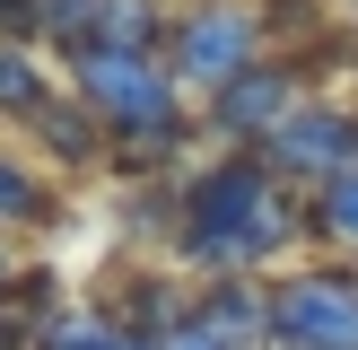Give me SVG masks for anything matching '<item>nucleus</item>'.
Segmentation results:
<instances>
[{
    "label": "nucleus",
    "mask_w": 358,
    "mask_h": 350,
    "mask_svg": "<svg viewBox=\"0 0 358 350\" xmlns=\"http://www.w3.org/2000/svg\"><path fill=\"white\" fill-rule=\"evenodd\" d=\"M44 97V70H35L27 44H0V114H27V105Z\"/></svg>",
    "instance_id": "obj_10"
},
{
    "label": "nucleus",
    "mask_w": 358,
    "mask_h": 350,
    "mask_svg": "<svg viewBox=\"0 0 358 350\" xmlns=\"http://www.w3.org/2000/svg\"><path fill=\"white\" fill-rule=\"evenodd\" d=\"M315 192H324V202H315V227H324V237H341V245H358V158H350L341 175H324Z\"/></svg>",
    "instance_id": "obj_9"
},
{
    "label": "nucleus",
    "mask_w": 358,
    "mask_h": 350,
    "mask_svg": "<svg viewBox=\"0 0 358 350\" xmlns=\"http://www.w3.org/2000/svg\"><path fill=\"white\" fill-rule=\"evenodd\" d=\"M289 237H297V202L280 192V175L262 167V158L210 167L201 184L184 192V245H192L201 262H227V272H245V262L280 254Z\"/></svg>",
    "instance_id": "obj_1"
},
{
    "label": "nucleus",
    "mask_w": 358,
    "mask_h": 350,
    "mask_svg": "<svg viewBox=\"0 0 358 350\" xmlns=\"http://www.w3.org/2000/svg\"><path fill=\"white\" fill-rule=\"evenodd\" d=\"M70 88H79V105L105 122V132H122V140L166 149V140L184 132V114H175V70L157 62V52L79 44V52H70Z\"/></svg>",
    "instance_id": "obj_2"
},
{
    "label": "nucleus",
    "mask_w": 358,
    "mask_h": 350,
    "mask_svg": "<svg viewBox=\"0 0 358 350\" xmlns=\"http://www.w3.org/2000/svg\"><path fill=\"white\" fill-rule=\"evenodd\" d=\"M262 342L280 350H358V280L350 272H297L262 298Z\"/></svg>",
    "instance_id": "obj_3"
},
{
    "label": "nucleus",
    "mask_w": 358,
    "mask_h": 350,
    "mask_svg": "<svg viewBox=\"0 0 358 350\" xmlns=\"http://www.w3.org/2000/svg\"><path fill=\"white\" fill-rule=\"evenodd\" d=\"M44 350H149V342L114 315H62V324H44Z\"/></svg>",
    "instance_id": "obj_8"
},
{
    "label": "nucleus",
    "mask_w": 358,
    "mask_h": 350,
    "mask_svg": "<svg viewBox=\"0 0 358 350\" xmlns=\"http://www.w3.org/2000/svg\"><path fill=\"white\" fill-rule=\"evenodd\" d=\"M350 158H358V122H341L332 105H306V114L289 105V114L262 132V167H280V175H315V184H324Z\"/></svg>",
    "instance_id": "obj_5"
},
{
    "label": "nucleus",
    "mask_w": 358,
    "mask_h": 350,
    "mask_svg": "<svg viewBox=\"0 0 358 350\" xmlns=\"http://www.w3.org/2000/svg\"><path fill=\"white\" fill-rule=\"evenodd\" d=\"M245 62H262V27L245 0H201V9L175 27V79L192 88H227Z\"/></svg>",
    "instance_id": "obj_4"
},
{
    "label": "nucleus",
    "mask_w": 358,
    "mask_h": 350,
    "mask_svg": "<svg viewBox=\"0 0 358 350\" xmlns=\"http://www.w3.org/2000/svg\"><path fill=\"white\" fill-rule=\"evenodd\" d=\"M0 18H17V27H27V0H0Z\"/></svg>",
    "instance_id": "obj_13"
},
{
    "label": "nucleus",
    "mask_w": 358,
    "mask_h": 350,
    "mask_svg": "<svg viewBox=\"0 0 358 350\" xmlns=\"http://www.w3.org/2000/svg\"><path fill=\"white\" fill-rule=\"evenodd\" d=\"M27 122L52 140V158H96V140H87V132H96V114H87L79 97H52V88H44V97L27 105Z\"/></svg>",
    "instance_id": "obj_7"
},
{
    "label": "nucleus",
    "mask_w": 358,
    "mask_h": 350,
    "mask_svg": "<svg viewBox=\"0 0 358 350\" xmlns=\"http://www.w3.org/2000/svg\"><path fill=\"white\" fill-rule=\"evenodd\" d=\"M149 350H245V342H236V332H219L210 315H175V324L157 332Z\"/></svg>",
    "instance_id": "obj_11"
},
{
    "label": "nucleus",
    "mask_w": 358,
    "mask_h": 350,
    "mask_svg": "<svg viewBox=\"0 0 358 350\" xmlns=\"http://www.w3.org/2000/svg\"><path fill=\"white\" fill-rule=\"evenodd\" d=\"M289 97H297V79H289L280 62H245L236 79L219 88V122H227V132H254V140H262L280 114H289Z\"/></svg>",
    "instance_id": "obj_6"
},
{
    "label": "nucleus",
    "mask_w": 358,
    "mask_h": 350,
    "mask_svg": "<svg viewBox=\"0 0 358 350\" xmlns=\"http://www.w3.org/2000/svg\"><path fill=\"white\" fill-rule=\"evenodd\" d=\"M27 210H44V184H35L27 167H9V158H0V219H27Z\"/></svg>",
    "instance_id": "obj_12"
}]
</instances>
